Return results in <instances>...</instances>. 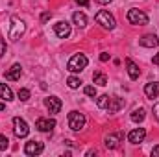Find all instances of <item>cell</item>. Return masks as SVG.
<instances>
[{
  "label": "cell",
  "mask_w": 159,
  "mask_h": 157,
  "mask_svg": "<svg viewBox=\"0 0 159 157\" xmlns=\"http://www.w3.org/2000/svg\"><path fill=\"white\" fill-rule=\"evenodd\" d=\"M7 148H9V139L6 135H0V152H4Z\"/></svg>",
  "instance_id": "obj_25"
},
{
  "label": "cell",
  "mask_w": 159,
  "mask_h": 157,
  "mask_svg": "<svg viewBox=\"0 0 159 157\" xmlns=\"http://www.w3.org/2000/svg\"><path fill=\"white\" fill-rule=\"evenodd\" d=\"M87 57H85V54H74L70 59H69V63H67V69L70 70V72H81L85 67H87Z\"/></svg>",
  "instance_id": "obj_1"
},
{
  "label": "cell",
  "mask_w": 159,
  "mask_h": 157,
  "mask_svg": "<svg viewBox=\"0 0 159 157\" xmlns=\"http://www.w3.org/2000/svg\"><path fill=\"white\" fill-rule=\"evenodd\" d=\"M94 19H96V22H98L104 30H113V28H115V24H117V22H115V17H113L109 11H106V9L98 11Z\"/></svg>",
  "instance_id": "obj_3"
},
{
  "label": "cell",
  "mask_w": 159,
  "mask_h": 157,
  "mask_svg": "<svg viewBox=\"0 0 159 157\" xmlns=\"http://www.w3.org/2000/svg\"><path fill=\"white\" fill-rule=\"evenodd\" d=\"M19 100L20 102H28L30 100V91L28 89H19Z\"/></svg>",
  "instance_id": "obj_24"
},
{
  "label": "cell",
  "mask_w": 159,
  "mask_h": 157,
  "mask_svg": "<svg viewBox=\"0 0 159 157\" xmlns=\"http://www.w3.org/2000/svg\"><path fill=\"white\" fill-rule=\"evenodd\" d=\"M154 65H159V52L154 56Z\"/></svg>",
  "instance_id": "obj_33"
},
{
  "label": "cell",
  "mask_w": 159,
  "mask_h": 157,
  "mask_svg": "<svg viewBox=\"0 0 159 157\" xmlns=\"http://www.w3.org/2000/svg\"><path fill=\"white\" fill-rule=\"evenodd\" d=\"M128 20H129V24H135V26H144V24H148V15L144 13V11H141V9H129L128 11Z\"/></svg>",
  "instance_id": "obj_4"
},
{
  "label": "cell",
  "mask_w": 159,
  "mask_h": 157,
  "mask_svg": "<svg viewBox=\"0 0 159 157\" xmlns=\"http://www.w3.org/2000/svg\"><path fill=\"white\" fill-rule=\"evenodd\" d=\"M24 22L19 19V17H11V28H9V39L11 41H19L22 35H24Z\"/></svg>",
  "instance_id": "obj_2"
},
{
  "label": "cell",
  "mask_w": 159,
  "mask_h": 157,
  "mask_svg": "<svg viewBox=\"0 0 159 157\" xmlns=\"http://www.w3.org/2000/svg\"><path fill=\"white\" fill-rule=\"evenodd\" d=\"M107 102H109V96H107V94H102V96H98V98H96V105H98V107H102V109H104V107H107Z\"/></svg>",
  "instance_id": "obj_22"
},
{
  "label": "cell",
  "mask_w": 159,
  "mask_h": 157,
  "mask_svg": "<svg viewBox=\"0 0 159 157\" xmlns=\"http://www.w3.org/2000/svg\"><path fill=\"white\" fill-rule=\"evenodd\" d=\"M0 98L6 100V102H11L13 100V92H11V89L6 83H0Z\"/></svg>",
  "instance_id": "obj_18"
},
{
  "label": "cell",
  "mask_w": 159,
  "mask_h": 157,
  "mask_svg": "<svg viewBox=\"0 0 159 157\" xmlns=\"http://www.w3.org/2000/svg\"><path fill=\"white\" fill-rule=\"evenodd\" d=\"M43 150H44V144H43L41 141H30V142H26V146H24V154H26V155H39Z\"/></svg>",
  "instance_id": "obj_8"
},
{
  "label": "cell",
  "mask_w": 159,
  "mask_h": 157,
  "mask_svg": "<svg viewBox=\"0 0 159 157\" xmlns=\"http://www.w3.org/2000/svg\"><path fill=\"white\" fill-rule=\"evenodd\" d=\"M13 131H15V135H17L19 139H24V137H28L30 128H28V124H26V120H24V118L15 117V118H13Z\"/></svg>",
  "instance_id": "obj_6"
},
{
  "label": "cell",
  "mask_w": 159,
  "mask_h": 157,
  "mask_svg": "<svg viewBox=\"0 0 159 157\" xmlns=\"http://www.w3.org/2000/svg\"><path fill=\"white\" fill-rule=\"evenodd\" d=\"M35 128H37L39 131H43V133H50V131L56 128V120H54V118H37Z\"/></svg>",
  "instance_id": "obj_10"
},
{
  "label": "cell",
  "mask_w": 159,
  "mask_h": 157,
  "mask_svg": "<svg viewBox=\"0 0 159 157\" xmlns=\"http://www.w3.org/2000/svg\"><path fill=\"white\" fill-rule=\"evenodd\" d=\"M122 139H124V135L122 133H113V135H107L106 137V146L109 148V150H113V148H117L120 142H122Z\"/></svg>",
  "instance_id": "obj_14"
},
{
  "label": "cell",
  "mask_w": 159,
  "mask_h": 157,
  "mask_svg": "<svg viewBox=\"0 0 159 157\" xmlns=\"http://www.w3.org/2000/svg\"><path fill=\"white\" fill-rule=\"evenodd\" d=\"M107 59H109V54L107 52H102L100 54V61H107Z\"/></svg>",
  "instance_id": "obj_29"
},
{
  "label": "cell",
  "mask_w": 159,
  "mask_h": 157,
  "mask_svg": "<svg viewBox=\"0 0 159 157\" xmlns=\"http://www.w3.org/2000/svg\"><path fill=\"white\" fill-rule=\"evenodd\" d=\"M4 109H6V104H4V102H0V113H2Z\"/></svg>",
  "instance_id": "obj_34"
},
{
  "label": "cell",
  "mask_w": 159,
  "mask_h": 157,
  "mask_svg": "<svg viewBox=\"0 0 159 157\" xmlns=\"http://www.w3.org/2000/svg\"><path fill=\"white\" fill-rule=\"evenodd\" d=\"M83 92H85V94H87V96H93V98H94V96H96V89H94V87H93V85H87V87H85V89H83Z\"/></svg>",
  "instance_id": "obj_26"
},
{
  "label": "cell",
  "mask_w": 159,
  "mask_h": 157,
  "mask_svg": "<svg viewBox=\"0 0 159 157\" xmlns=\"http://www.w3.org/2000/svg\"><path fill=\"white\" fill-rule=\"evenodd\" d=\"M50 17H52V13H50V11H44V13L41 15V22H43V24H44V22H48V20H50Z\"/></svg>",
  "instance_id": "obj_27"
},
{
  "label": "cell",
  "mask_w": 159,
  "mask_h": 157,
  "mask_svg": "<svg viewBox=\"0 0 159 157\" xmlns=\"http://www.w3.org/2000/svg\"><path fill=\"white\" fill-rule=\"evenodd\" d=\"M139 43H141V46H144V48H156L159 39H157L156 34H146V35H143V37L139 39Z\"/></svg>",
  "instance_id": "obj_12"
},
{
  "label": "cell",
  "mask_w": 159,
  "mask_h": 157,
  "mask_svg": "<svg viewBox=\"0 0 159 157\" xmlns=\"http://www.w3.org/2000/svg\"><path fill=\"white\" fill-rule=\"evenodd\" d=\"M20 74H22V67H20L19 63H15V65H11V69H7V72H6V79H9V81H17V79L20 78Z\"/></svg>",
  "instance_id": "obj_13"
},
{
  "label": "cell",
  "mask_w": 159,
  "mask_h": 157,
  "mask_svg": "<svg viewBox=\"0 0 159 157\" xmlns=\"http://www.w3.org/2000/svg\"><path fill=\"white\" fill-rule=\"evenodd\" d=\"M67 85H69L70 89H78L80 85H81V81H80V78H76V76H70V78L67 79Z\"/></svg>",
  "instance_id": "obj_23"
},
{
  "label": "cell",
  "mask_w": 159,
  "mask_h": 157,
  "mask_svg": "<svg viewBox=\"0 0 159 157\" xmlns=\"http://www.w3.org/2000/svg\"><path fill=\"white\" fill-rule=\"evenodd\" d=\"M44 107L50 113H59L61 107H63V104H61V100L57 96H48V98H44Z\"/></svg>",
  "instance_id": "obj_9"
},
{
  "label": "cell",
  "mask_w": 159,
  "mask_h": 157,
  "mask_svg": "<svg viewBox=\"0 0 159 157\" xmlns=\"http://www.w3.org/2000/svg\"><path fill=\"white\" fill-rule=\"evenodd\" d=\"M144 137H146V129H144V128H135V129L129 131L128 141H129L131 144H139V142L144 141Z\"/></svg>",
  "instance_id": "obj_11"
},
{
  "label": "cell",
  "mask_w": 159,
  "mask_h": 157,
  "mask_svg": "<svg viewBox=\"0 0 159 157\" xmlns=\"http://www.w3.org/2000/svg\"><path fill=\"white\" fill-rule=\"evenodd\" d=\"M124 100L122 98H117V96H113V98H109V102H107V111L109 113H117V111H120L122 107H124Z\"/></svg>",
  "instance_id": "obj_15"
},
{
  "label": "cell",
  "mask_w": 159,
  "mask_h": 157,
  "mask_svg": "<svg viewBox=\"0 0 159 157\" xmlns=\"http://www.w3.org/2000/svg\"><path fill=\"white\" fill-rule=\"evenodd\" d=\"M96 2H98V4H109L111 0H96Z\"/></svg>",
  "instance_id": "obj_35"
},
{
  "label": "cell",
  "mask_w": 159,
  "mask_h": 157,
  "mask_svg": "<svg viewBox=\"0 0 159 157\" xmlns=\"http://www.w3.org/2000/svg\"><path fill=\"white\" fill-rule=\"evenodd\" d=\"M54 32H56V35L59 39H67L70 35V24L67 20H59V22L54 24Z\"/></svg>",
  "instance_id": "obj_7"
},
{
  "label": "cell",
  "mask_w": 159,
  "mask_h": 157,
  "mask_svg": "<svg viewBox=\"0 0 159 157\" xmlns=\"http://www.w3.org/2000/svg\"><path fill=\"white\" fill-rule=\"evenodd\" d=\"M76 4L83 6V7H87V6H89V0H76Z\"/></svg>",
  "instance_id": "obj_30"
},
{
  "label": "cell",
  "mask_w": 159,
  "mask_h": 157,
  "mask_svg": "<svg viewBox=\"0 0 159 157\" xmlns=\"http://www.w3.org/2000/svg\"><path fill=\"white\" fill-rule=\"evenodd\" d=\"M126 67H128V76H129V79H137L139 76H141V69L128 57L126 59Z\"/></svg>",
  "instance_id": "obj_16"
},
{
  "label": "cell",
  "mask_w": 159,
  "mask_h": 157,
  "mask_svg": "<svg viewBox=\"0 0 159 157\" xmlns=\"http://www.w3.org/2000/svg\"><path fill=\"white\" fill-rule=\"evenodd\" d=\"M93 79H94V83H96V85H100V87L107 85V76H106V74H102V72H98V70L93 74Z\"/></svg>",
  "instance_id": "obj_21"
},
{
  "label": "cell",
  "mask_w": 159,
  "mask_h": 157,
  "mask_svg": "<svg viewBox=\"0 0 159 157\" xmlns=\"http://www.w3.org/2000/svg\"><path fill=\"white\" fill-rule=\"evenodd\" d=\"M154 115H156V118L159 120V104L156 105V107H154Z\"/></svg>",
  "instance_id": "obj_32"
},
{
  "label": "cell",
  "mask_w": 159,
  "mask_h": 157,
  "mask_svg": "<svg viewBox=\"0 0 159 157\" xmlns=\"http://www.w3.org/2000/svg\"><path fill=\"white\" fill-rule=\"evenodd\" d=\"M152 157H159V146H156V148L152 150Z\"/></svg>",
  "instance_id": "obj_31"
},
{
  "label": "cell",
  "mask_w": 159,
  "mask_h": 157,
  "mask_svg": "<svg viewBox=\"0 0 159 157\" xmlns=\"http://www.w3.org/2000/svg\"><path fill=\"white\" fill-rule=\"evenodd\" d=\"M146 117V111L143 109V107H139V109H133V113H131V120L133 122H143Z\"/></svg>",
  "instance_id": "obj_20"
},
{
  "label": "cell",
  "mask_w": 159,
  "mask_h": 157,
  "mask_svg": "<svg viewBox=\"0 0 159 157\" xmlns=\"http://www.w3.org/2000/svg\"><path fill=\"white\" fill-rule=\"evenodd\" d=\"M72 20H74V24H76L78 28H83V26L87 24V17H85L83 13H80V11H76V13L72 15Z\"/></svg>",
  "instance_id": "obj_19"
},
{
  "label": "cell",
  "mask_w": 159,
  "mask_h": 157,
  "mask_svg": "<svg viewBox=\"0 0 159 157\" xmlns=\"http://www.w3.org/2000/svg\"><path fill=\"white\" fill-rule=\"evenodd\" d=\"M83 126H85V117H83V113H78V111L69 113V128H70L72 131H81Z\"/></svg>",
  "instance_id": "obj_5"
},
{
  "label": "cell",
  "mask_w": 159,
  "mask_h": 157,
  "mask_svg": "<svg viewBox=\"0 0 159 157\" xmlns=\"http://www.w3.org/2000/svg\"><path fill=\"white\" fill-rule=\"evenodd\" d=\"M144 94H146L148 98H157L159 96V83L157 81L146 83V85H144Z\"/></svg>",
  "instance_id": "obj_17"
},
{
  "label": "cell",
  "mask_w": 159,
  "mask_h": 157,
  "mask_svg": "<svg viewBox=\"0 0 159 157\" xmlns=\"http://www.w3.org/2000/svg\"><path fill=\"white\" fill-rule=\"evenodd\" d=\"M4 54H6V41L0 37V57H2Z\"/></svg>",
  "instance_id": "obj_28"
}]
</instances>
